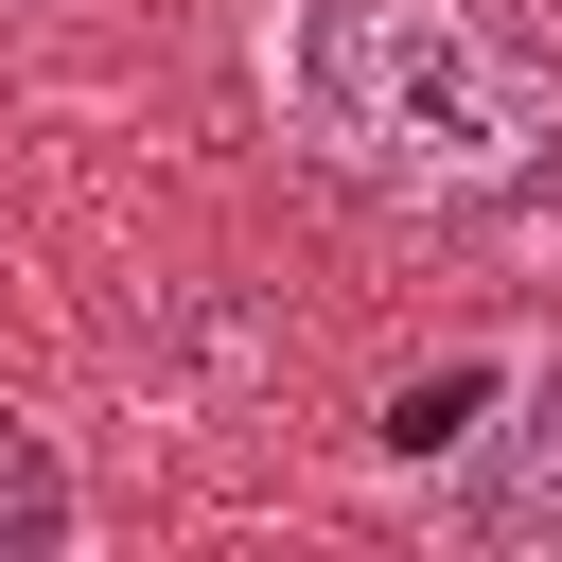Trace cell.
<instances>
[{"label":"cell","mask_w":562,"mask_h":562,"mask_svg":"<svg viewBox=\"0 0 562 562\" xmlns=\"http://www.w3.org/2000/svg\"><path fill=\"white\" fill-rule=\"evenodd\" d=\"M0 544H70V474L35 422H0Z\"/></svg>","instance_id":"3957f363"},{"label":"cell","mask_w":562,"mask_h":562,"mask_svg":"<svg viewBox=\"0 0 562 562\" xmlns=\"http://www.w3.org/2000/svg\"><path fill=\"white\" fill-rule=\"evenodd\" d=\"M439 527H474V544H509V562H562V369H527L509 422L439 474Z\"/></svg>","instance_id":"7a4b0ae2"},{"label":"cell","mask_w":562,"mask_h":562,"mask_svg":"<svg viewBox=\"0 0 562 562\" xmlns=\"http://www.w3.org/2000/svg\"><path fill=\"white\" fill-rule=\"evenodd\" d=\"M246 88H263V140L369 211H474L562 158L544 0H263Z\"/></svg>","instance_id":"6da1fadb"}]
</instances>
